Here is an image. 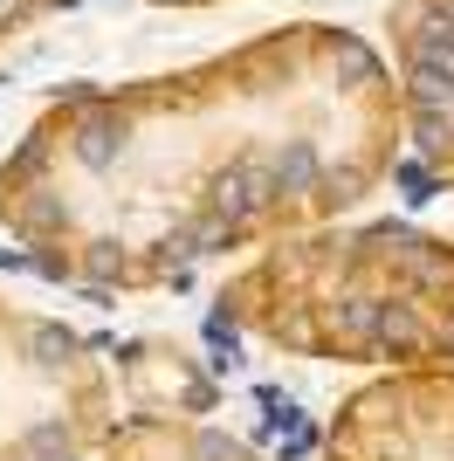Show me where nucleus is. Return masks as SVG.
<instances>
[{"mask_svg": "<svg viewBox=\"0 0 454 461\" xmlns=\"http://www.w3.org/2000/svg\"><path fill=\"white\" fill-rule=\"evenodd\" d=\"M276 193H283V179H276V152H234L221 173H213V207H221L234 228H241L248 213H262Z\"/></svg>", "mask_w": 454, "mask_h": 461, "instance_id": "f257e3e1", "label": "nucleus"}, {"mask_svg": "<svg viewBox=\"0 0 454 461\" xmlns=\"http://www.w3.org/2000/svg\"><path fill=\"white\" fill-rule=\"evenodd\" d=\"M378 351H393V358H413L420 345H427V324H420V310L413 303H393L386 296V310H378Z\"/></svg>", "mask_w": 454, "mask_h": 461, "instance_id": "f03ea898", "label": "nucleus"}, {"mask_svg": "<svg viewBox=\"0 0 454 461\" xmlns=\"http://www.w3.org/2000/svg\"><path fill=\"white\" fill-rule=\"evenodd\" d=\"M276 179H283V193H310L323 179V152L310 145V138H283V152H276Z\"/></svg>", "mask_w": 454, "mask_h": 461, "instance_id": "7ed1b4c3", "label": "nucleus"}, {"mask_svg": "<svg viewBox=\"0 0 454 461\" xmlns=\"http://www.w3.org/2000/svg\"><path fill=\"white\" fill-rule=\"evenodd\" d=\"M378 310H386V296H344L338 303V338L344 345H372L378 338Z\"/></svg>", "mask_w": 454, "mask_h": 461, "instance_id": "20e7f679", "label": "nucleus"}, {"mask_svg": "<svg viewBox=\"0 0 454 461\" xmlns=\"http://www.w3.org/2000/svg\"><path fill=\"white\" fill-rule=\"evenodd\" d=\"M28 351H35L41 372H62V366H69V351H76V338L62 324H35V330H28Z\"/></svg>", "mask_w": 454, "mask_h": 461, "instance_id": "39448f33", "label": "nucleus"}, {"mask_svg": "<svg viewBox=\"0 0 454 461\" xmlns=\"http://www.w3.org/2000/svg\"><path fill=\"white\" fill-rule=\"evenodd\" d=\"M21 455H28V461H69V434H62V420H35L28 434H21Z\"/></svg>", "mask_w": 454, "mask_h": 461, "instance_id": "423d86ee", "label": "nucleus"}, {"mask_svg": "<svg viewBox=\"0 0 454 461\" xmlns=\"http://www.w3.org/2000/svg\"><path fill=\"white\" fill-rule=\"evenodd\" d=\"M399 186H406V200H427V193H434V173H427V166H399Z\"/></svg>", "mask_w": 454, "mask_h": 461, "instance_id": "0eeeda50", "label": "nucleus"}, {"mask_svg": "<svg viewBox=\"0 0 454 461\" xmlns=\"http://www.w3.org/2000/svg\"><path fill=\"white\" fill-rule=\"evenodd\" d=\"M21 14H28V0H0V28H14Z\"/></svg>", "mask_w": 454, "mask_h": 461, "instance_id": "6e6552de", "label": "nucleus"}]
</instances>
